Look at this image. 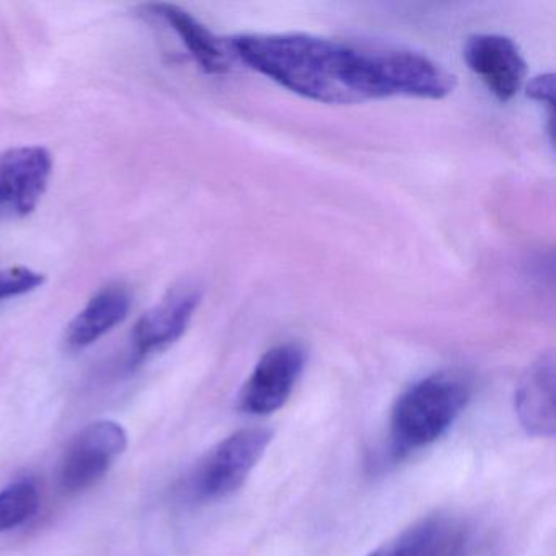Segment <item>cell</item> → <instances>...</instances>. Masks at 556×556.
<instances>
[{"mask_svg":"<svg viewBox=\"0 0 556 556\" xmlns=\"http://www.w3.org/2000/svg\"><path fill=\"white\" fill-rule=\"evenodd\" d=\"M516 413L529 434L553 438L556 431L555 359L545 354L532 364L516 389Z\"/></svg>","mask_w":556,"mask_h":556,"instance_id":"9","label":"cell"},{"mask_svg":"<svg viewBox=\"0 0 556 556\" xmlns=\"http://www.w3.org/2000/svg\"><path fill=\"white\" fill-rule=\"evenodd\" d=\"M45 275L27 266L0 269V301L28 294L45 285Z\"/></svg>","mask_w":556,"mask_h":556,"instance_id":"14","label":"cell"},{"mask_svg":"<svg viewBox=\"0 0 556 556\" xmlns=\"http://www.w3.org/2000/svg\"><path fill=\"white\" fill-rule=\"evenodd\" d=\"M200 302L201 289L197 285L185 282V285L172 289L136 324L135 331H132L136 354L139 357H144L177 343L190 327L194 312L200 307Z\"/></svg>","mask_w":556,"mask_h":556,"instance_id":"8","label":"cell"},{"mask_svg":"<svg viewBox=\"0 0 556 556\" xmlns=\"http://www.w3.org/2000/svg\"><path fill=\"white\" fill-rule=\"evenodd\" d=\"M268 429L250 428L233 432L216 445L198 465L190 481L197 500H223L236 493L258 465L271 442Z\"/></svg>","mask_w":556,"mask_h":556,"instance_id":"3","label":"cell"},{"mask_svg":"<svg viewBox=\"0 0 556 556\" xmlns=\"http://www.w3.org/2000/svg\"><path fill=\"white\" fill-rule=\"evenodd\" d=\"M464 60L500 102L513 100L526 83V60L517 45L503 35L468 38Z\"/></svg>","mask_w":556,"mask_h":556,"instance_id":"7","label":"cell"},{"mask_svg":"<svg viewBox=\"0 0 556 556\" xmlns=\"http://www.w3.org/2000/svg\"><path fill=\"white\" fill-rule=\"evenodd\" d=\"M131 311V294L126 286L109 285L100 289L86 307L73 318L66 330L71 350H83L105 337L126 320Z\"/></svg>","mask_w":556,"mask_h":556,"instance_id":"10","label":"cell"},{"mask_svg":"<svg viewBox=\"0 0 556 556\" xmlns=\"http://www.w3.org/2000/svg\"><path fill=\"white\" fill-rule=\"evenodd\" d=\"M38 507L40 494L31 481H18L0 491V532L27 522Z\"/></svg>","mask_w":556,"mask_h":556,"instance_id":"13","label":"cell"},{"mask_svg":"<svg viewBox=\"0 0 556 556\" xmlns=\"http://www.w3.org/2000/svg\"><path fill=\"white\" fill-rule=\"evenodd\" d=\"M53 172L41 146H24L0 155V220L27 217L37 210Z\"/></svg>","mask_w":556,"mask_h":556,"instance_id":"6","label":"cell"},{"mask_svg":"<svg viewBox=\"0 0 556 556\" xmlns=\"http://www.w3.org/2000/svg\"><path fill=\"white\" fill-rule=\"evenodd\" d=\"M553 96H555V76L553 74L535 77L527 86V97L533 102L549 106V110L553 109Z\"/></svg>","mask_w":556,"mask_h":556,"instance_id":"15","label":"cell"},{"mask_svg":"<svg viewBox=\"0 0 556 556\" xmlns=\"http://www.w3.org/2000/svg\"><path fill=\"white\" fill-rule=\"evenodd\" d=\"M128 434L116 421L86 426L67 445L60 465V484L66 493H79L109 473L126 451Z\"/></svg>","mask_w":556,"mask_h":556,"instance_id":"4","label":"cell"},{"mask_svg":"<svg viewBox=\"0 0 556 556\" xmlns=\"http://www.w3.org/2000/svg\"><path fill=\"white\" fill-rule=\"evenodd\" d=\"M229 48L285 89L327 105L389 97L441 100L455 89L447 70L406 48L359 47L307 34L239 35Z\"/></svg>","mask_w":556,"mask_h":556,"instance_id":"1","label":"cell"},{"mask_svg":"<svg viewBox=\"0 0 556 556\" xmlns=\"http://www.w3.org/2000/svg\"><path fill=\"white\" fill-rule=\"evenodd\" d=\"M454 522L441 516L419 520L367 556H451L457 548Z\"/></svg>","mask_w":556,"mask_h":556,"instance_id":"12","label":"cell"},{"mask_svg":"<svg viewBox=\"0 0 556 556\" xmlns=\"http://www.w3.org/2000/svg\"><path fill=\"white\" fill-rule=\"evenodd\" d=\"M305 359V350L298 343H282L266 351L243 383L240 412L265 416L282 408L294 392Z\"/></svg>","mask_w":556,"mask_h":556,"instance_id":"5","label":"cell"},{"mask_svg":"<svg viewBox=\"0 0 556 556\" xmlns=\"http://www.w3.org/2000/svg\"><path fill=\"white\" fill-rule=\"evenodd\" d=\"M149 9L177 31L178 37L204 73L211 76L230 73L232 53H230L229 41L216 37L206 25L201 24L190 12L184 11L178 5L152 4Z\"/></svg>","mask_w":556,"mask_h":556,"instance_id":"11","label":"cell"},{"mask_svg":"<svg viewBox=\"0 0 556 556\" xmlns=\"http://www.w3.org/2000/svg\"><path fill=\"white\" fill-rule=\"evenodd\" d=\"M470 402L464 377L438 372L409 386L393 403L390 444L396 457L428 447L452 428Z\"/></svg>","mask_w":556,"mask_h":556,"instance_id":"2","label":"cell"}]
</instances>
